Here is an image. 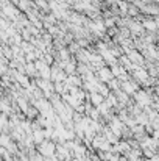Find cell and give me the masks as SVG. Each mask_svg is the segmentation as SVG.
Instances as JSON below:
<instances>
[{
	"label": "cell",
	"mask_w": 159,
	"mask_h": 161,
	"mask_svg": "<svg viewBox=\"0 0 159 161\" xmlns=\"http://www.w3.org/2000/svg\"><path fill=\"white\" fill-rule=\"evenodd\" d=\"M38 152L41 153V155H44L45 158L47 157H53L55 153H56V146H55V142H50V141H42L41 144H38Z\"/></svg>",
	"instance_id": "6da1fadb"
},
{
	"label": "cell",
	"mask_w": 159,
	"mask_h": 161,
	"mask_svg": "<svg viewBox=\"0 0 159 161\" xmlns=\"http://www.w3.org/2000/svg\"><path fill=\"white\" fill-rule=\"evenodd\" d=\"M126 55H128V58H130L136 66H145V59H144V53H142V52H137V50L133 49V50H130Z\"/></svg>",
	"instance_id": "7a4b0ae2"
},
{
	"label": "cell",
	"mask_w": 159,
	"mask_h": 161,
	"mask_svg": "<svg viewBox=\"0 0 159 161\" xmlns=\"http://www.w3.org/2000/svg\"><path fill=\"white\" fill-rule=\"evenodd\" d=\"M97 75H98V80H100L102 83H109L112 78H115V77H114V74H112V70H111V69H108V67H102V69H98Z\"/></svg>",
	"instance_id": "3957f363"
},
{
	"label": "cell",
	"mask_w": 159,
	"mask_h": 161,
	"mask_svg": "<svg viewBox=\"0 0 159 161\" xmlns=\"http://www.w3.org/2000/svg\"><path fill=\"white\" fill-rule=\"evenodd\" d=\"M105 96H102L100 92H91V97H89V102L94 105V107H98L105 102Z\"/></svg>",
	"instance_id": "277c9868"
},
{
	"label": "cell",
	"mask_w": 159,
	"mask_h": 161,
	"mask_svg": "<svg viewBox=\"0 0 159 161\" xmlns=\"http://www.w3.org/2000/svg\"><path fill=\"white\" fill-rule=\"evenodd\" d=\"M142 25L145 27V30H151V33H156V30H158V22L156 20H151V19H145V20H142Z\"/></svg>",
	"instance_id": "5b68a950"
},
{
	"label": "cell",
	"mask_w": 159,
	"mask_h": 161,
	"mask_svg": "<svg viewBox=\"0 0 159 161\" xmlns=\"http://www.w3.org/2000/svg\"><path fill=\"white\" fill-rule=\"evenodd\" d=\"M64 70H66V74H67V75H73V74H75V70H77V63H75V59L67 61V63H66Z\"/></svg>",
	"instance_id": "8992f818"
},
{
	"label": "cell",
	"mask_w": 159,
	"mask_h": 161,
	"mask_svg": "<svg viewBox=\"0 0 159 161\" xmlns=\"http://www.w3.org/2000/svg\"><path fill=\"white\" fill-rule=\"evenodd\" d=\"M33 138H34V142L36 144H41L44 139H45V133H44V130H34L33 131Z\"/></svg>",
	"instance_id": "52a82bcc"
},
{
	"label": "cell",
	"mask_w": 159,
	"mask_h": 161,
	"mask_svg": "<svg viewBox=\"0 0 159 161\" xmlns=\"http://www.w3.org/2000/svg\"><path fill=\"white\" fill-rule=\"evenodd\" d=\"M117 5H119V11H120V14H128V8H130V5H128L126 2L119 0Z\"/></svg>",
	"instance_id": "ba28073f"
},
{
	"label": "cell",
	"mask_w": 159,
	"mask_h": 161,
	"mask_svg": "<svg viewBox=\"0 0 159 161\" xmlns=\"http://www.w3.org/2000/svg\"><path fill=\"white\" fill-rule=\"evenodd\" d=\"M128 14L137 17V14H139V8H136V5H130V8H128Z\"/></svg>",
	"instance_id": "9c48e42d"
},
{
	"label": "cell",
	"mask_w": 159,
	"mask_h": 161,
	"mask_svg": "<svg viewBox=\"0 0 159 161\" xmlns=\"http://www.w3.org/2000/svg\"><path fill=\"white\" fill-rule=\"evenodd\" d=\"M44 61L50 66V64H53V56L52 55H49V53H45V56H44Z\"/></svg>",
	"instance_id": "30bf717a"
},
{
	"label": "cell",
	"mask_w": 159,
	"mask_h": 161,
	"mask_svg": "<svg viewBox=\"0 0 159 161\" xmlns=\"http://www.w3.org/2000/svg\"><path fill=\"white\" fill-rule=\"evenodd\" d=\"M147 161H159V155H155V157H151L150 160H147Z\"/></svg>",
	"instance_id": "8fae6325"
}]
</instances>
